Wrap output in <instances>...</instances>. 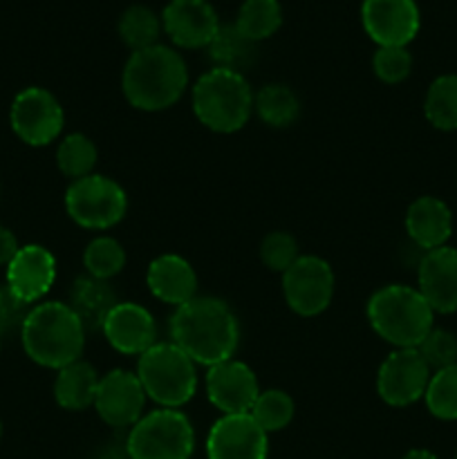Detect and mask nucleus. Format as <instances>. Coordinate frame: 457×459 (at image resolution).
I'll return each instance as SVG.
<instances>
[{"label": "nucleus", "mask_w": 457, "mask_h": 459, "mask_svg": "<svg viewBox=\"0 0 457 459\" xmlns=\"http://www.w3.org/2000/svg\"><path fill=\"white\" fill-rule=\"evenodd\" d=\"M170 339L193 361L211 368L233 359L240 343V325L224 300L195 296L175 307L170 316Z\"/></svg>", "instance_id": "f257e3e1"}, {"label": "nucleus", "mask_w": 457, "mask_h": 459, "mask_svg": "<svg viewBox=\"0 0 457 459\" xmlns=\"http://www.w3.org/2000/svg\"><path fill=\"white\" fill-rule=\"evenodd\" d=\"M188 85V70L179 52L166 45L130 54L121 76L125 101L143 112H160L175 106Z\"/></svg>", "instance_id": "f03ea898"}, {"label": "nucleus", "mask_w": 457, "mask_h": 459, "mask_svg": "<svg viewBox=\"0 0 457 459\" xmlns=\"http://www.w3.org/2000/svg\"><path fill=\"white\" fill-rule=\"evenodd\" d=\"M22 350L39 366L61 370L79 361L85 348V327L72 307L47 300L30 309L21 330Z\"/></svg>", "instance_id": "7ed1b4c3"}, {"label": "nucleus", "mask_w": 457, "mask_h": 459, "mask_svg": "<svg viewBox=\"0 0 457 459\" xmlns=\"http://www.w3.org/2000/svg\"><path fill=\"white\" fill-rule=\"evenodd\" d=\"M367 323L394 348H419L435 327V312L417 287L385 285L367 300Z\"/></svg>", "instance_id": "20e7f679"}, {"label": "nucleus", "mask_w": 457, "mask_h": 459, "mask_svg": "<svg viewBox=\"0 0 457 459\" xmlns=\"http://www.w3.org/2000/svg\"><path fill=\"white\" fill-rule=\"evenodd\" d=\"M193 112L213 133L231 134L245 128L254 112V92L245 74L224 67L204 72L193 85Z\"/></svg>", "instance_id": "39448f33"}, {"label": "nucleus", "mask_w": 457, "mask_h": 459, "mask_svg": "<svg viewBox=\"0 0 457 459\" xmlns=\"http://www.w3.org/2000/svg\"><path fill=\"white\" fill-rule=\"evenodd\" d=\"M148 399L161 408L186 406L197 390L195 361L184 350L170 343H155L139 357L137 372Z\"/></svg>", "instance_id": "423d86ee"}, {"label": "nucleus", "mask_w": 457, "mask_h": 459, "mask_svg": "<svg viewBox=\"0 0 457 459\" xmlns=\"http://www.w3.org/2000/svg\"><path fill=\"white\" fill-rule=\"evenodd\" d=\"M125 448L130 459H191L195 430L182 411L160 408L128 430Z\"/></svg>", "instance_id": "0eeeda50"}, {"label": "nucleus", "mask_w": 457, "mask_h": 459, "mask_svg": "<svg viewBox=\"0 0 457 459\" xmlns=\"http://www.w3.org/2000/svg\"><path fill=\"white\" fill-rule=\"evenodd\" d=\"M65 211L72 222L92 231H106L119 224L128 211V197L121 184L106 175L74 179L65 191Z\"/></svg>", "instance_id": "6e6552de"}, {"label": "nucleus", "mask_w": 457, "mask_h": 459, "mask_svg": "<svg viewBox=\"0 0 457 459\" xmlns=\"http://www.w3.org/2000/svg\"><path fill=\"white\" fill-rule=\"evenodd\" d=\"M9 121L22 143L40 148L56 142L58 134L63 133L65 115L58 99L49 90L34 85V88L21 90L13 97Z\"/></svg>", "instance_id": "1a4fd4ad"}, {"label": "nucleus", "mask_w": 457, "mask_h": 459, "mask_svg": "<svg viewBox=\"0 0 457 459\" xmlns=\"http://www.w3.org/2000/svg\"><path fill=\"white\" fill-rule=\"evenodd\" d=\"M282 294L291 312L298 316H318L334 296V272L318 255H300L282 273Z\"/></svg>", "instance_id": "9d476101"}, {"label": "nucleus", "mask_w": 457, "mask_h": 459, "mask_svg": "<svg viewBox=\"0 0 457 459\" xmlns=\"http://www.w3.org/2000/svg\"><path fill=\"white\" fill-rule=\"evenodd\" d=\"M430 381V368L417 348H399L385 357L376 375V393L388 406L406 408L419 402Z\"/></svg>", "instance_id": "9b49d317"}, {"label": "nucleus", "mask_w": 457, "mask_h": 459, "mask_svg": "<svg viewBox=\"0 0 457 459\" xmlns=\"http://www.w3.org/2000/svg\"><path fill=\"white\" fill-rule=\"evenodd\" d=\"M146 399L137 375L128 370H110L99 379L94 411L110 429H133L143 417Z\"/></svg>", "instance_id": "f8f14e48"}, {"label": "nucleus", "mask_w": 457, "mask_h": 459, "mask_svg": "<svg viewBox=\"0 0 457 459\" xmlns=\"http://www.w3.org/2000/svg\"><path fill=\"white\" fill-rule=\"evenodd\" d=\"M361 22L379 48H406L419 31L415 0H363Z\"/></svg>", "instance_id": "ddd939ff"}, {"label": "nucleus", "mask_w": 457, "mask_h": 459, "mask_svg": "<svg viewBox=\"0 0 457 459\" xmlns=\"http://www.w3.org/2000/svg\"><path fill=\"white\" fill-rule=\"evenodd\" d=\"M269 437L249 412L222 415L206 437L209 459H267Z\"/></svg>", "instance_id": "4468645a"}, {"label": "nucleus", "mask_w": 457, "mask_h": 459, "mask_svg": "<svg viewBox=\"0 0 457 459\" xmlns=\"http://www.w3.org/2000/svg\"><path fill=\"white\" fill-rule=\"evenodd\" d=\"M258 394V377L246 363L228 359L206 372V397L222 415L251 412Z\"/></svg>", "instance_id": "2eb2a0df"}, {"label": "nucleus", "mask_w": 457, "mask_h": 459, "mask_svg": "<svg viewBox=\"0 0 457 459\" xmlns=\"http://www.w3.org/2000/svg\"><path fill=\"white\" fill-rule=\"evenodd\" d=\"M161 27L177 48H209L220 30V18L209 0H170L161 12Z\"/></svg>", "instance_id": "dca6fc26"}, {"label": "nucleus", "mask_w": 457, "mask_h": 459, "mask_svg": "<svg viewBox=\"0 0 457 459\" xmlns=\"http://www.w3.org/2000/svg\"><path fill=\"white\" fill-rule=\"evenodd\" d=\"M417 290L435 314L457 312V249L444 245L424 251L417 264Z\"/></svg>", "instance_id": "f3484780"}, {"label": "nucleus", "mask_w": 457, "mask_h": 459, "mask_svg": "<svg viewBox=\"0 0 457 459\" xmlns=\"http://www.w3.org/2000/svg\"><path fill=\"white\" fill-rule=\"evenodd\" d=\"M108 343L119 354L142 357L157 343V325L152 314L137 303H116L101 327Z\"/></svg>", "instance_id": "a211bd4d"}, {"label": "nucleus", "mask_w": 457, "mask_h": 459, "mask_svg": "<svg viewBox=\"0 0 457 459\" xmlns=\"http://www.w3.org/2000/svg\"><path fill=\"white\" fill-rule=\"evenodd\" d=\"M56 281V258L40 245H25L7 264L4 285L25 303H36L52 290Z\"/></svg>", "instance_id": "6ab92c4d"}, {"label": "nucleus", "mask_w": 457, "mask_h": 459, "mask_svg": "<svg viewBox=\"0 0 457 459\" xmlns=\"http://www.w3.org/2000/svg\"><path fill=\"white\" fill-rule=\"evenodd\" d=\"M146 282L151 294L166 305L188 303L195 299L197 273L186 258L175 254H164L148 264Z\"/></svg>", "instance_id": "aec40b11"}, {"label": "nucleus", "mask_w": 457, "mask_h": 459, "mask_svg": "<svg viewBox=\"0 0 457 459\" xmlns=\"http://www.w3.org/2000/svg\"><path fill=\"white\" fill-rule=\"evenodd\" d=\"M406 231L412 245L430 251L448 242L453 233V213L444 200L435 195H421L408 206Z\"/></svg>", "instance_id": "412c9836"}, {"label": "nucleus", "mask_w": 457, "mask_h": 459, "mask_svg": "<svg viewBox=\"0 0 457 459\" xmlns=\"http://www.w3.org/2000/svg\"><path fill=\"white\" fill-rule=\"evenodd\" d=\"M119 303L115 290L108 285V281H99L92 276L76 278L70 291V307L83 323L85 332H97L103 327V321L112 307Z\"/></svg>", "instance_id": "4be33fe9"}, {"label": "nucleus", "mask_w": 457, "mask_h": 459, "mask_svg": "<svg viewBox=\"0 0 457 459\" xmlns=\"http://www.w3.org/2000/svg\"><path fill=\"white\" fill-rule=\"evenodd\" d=\"M99 379L101 377L97 375V370L88 361L79 359L58 370L56 381H54V399L63 411H85V408L94 406Z\"/></svg>", "instance_id": "5701e85b"}, {"label": "nucleus", "mask_w": 457, "mask_h": 459, "mask_svg": "<svg viewBox=\"0 0 457 459\" xmlns=\"http://www.w3.org/2000/svg\"><path fill=\"white\" fill-rule=\"evenodd\" d=\"M209 56L215 61V67H224V70L240 72L254 65L258 49H255L254 40L246 39L236 22L231 25H220L218 34L209 45Z\"/></svg>", "instance_id": "b1692460"}, {"label": "nucleus", "mask_w": 457, "mask_h": 459, "mask_svg": "<svg viewBox=\"0 0 457 459\" xmlns=\"http://www.w3.org/2000/svg\"><path fill=\"white\" fill-rule=\"evenodd\" d=\"M254 110L272 128H289L300 115V101L289 85L269 83L254 94Z\"/></svg>", "instance_id": "393cba45"}, {"label": "nucleus", "mask_w": 457, "mask_h": 459, "mask_svg": "<svg viewBox=\"0 0 457 459\" xmlns=\"http://www.w3.org/2000/svg\"><path fill=\"white\" fill-rule=\"evenodd\" d=\"M424 115L433 128L457 130V74H442L430 83L424 99Z\"/></svg>", "instance_id": "a878e982"}, {"label": "nucleus", "mask_w": 457, "mask_h": 459, "mask_svg": "<svg viewBox=\"0 0 457 459\" xmlns=\"http://www.w3.org/2000/svg\"><path fill=\"white\" fill-rule=\"evenodd\" d=\"M282 25V7L278 0H245L237 12L236 27L249 40L269 39Z\"/></svg>", "instance_id": "bb28decb"}, {"label": "nucleus", "mask_w": 457, "mask_h": 459, "mask_svg": "<svg viewBox=\"0 0 457 459\" xmlns=\"http://www.w3.org/2000/svg\"><path fill=\"white\" fill-rule=\"evenodd\" d=\"M161 30V16L146 4H133L119 18V36L133 52L157 45Z\"/></svg>", "instance_id": "cd10ccee"}, {"label": "nucleus", "mask_w": 457, "mask_h": 459, "mask_svg": "<svg viewBox=\"0 0 457 459\" xmlns=\"http://www.w3.org/2000/svg\"><path fill=\"white\" fill-rule=\"evenodd\" d=\"M56 164L65 178L72 182L81 178L92 175V169L97 166V146L90 137L81 133H72L61 139L56 148Z\"/></svg>", "instance_id": "c85d7f7f"}, {"label": "nucleus", "mask_w": 457, "mask_h": 459, "mask_svg": "<svg viewBox=\"0 0 457 459\" xmlns=\"http://www.w3.org/2000/svg\"><path fill=\"white\" fill-rule=\"evenodd\" d=\"M424 399L433 417L442 421L457 420V363L430 375Z\"/></svg>", "instance_id": "c756f323"}, {"label": "nucleus", "mask_w": 457, "mask_h": 459, "mask_svg": "<svg viewBox=\"0 0 457 459\" xmlns=\"http://www.w3.org/2000/svg\"><path fill=\"white\" fill-rule=\"evenodd\" d=\"M83 264L88 276L110 281L125 267V249L110 236H99L85 247Z\"/></svg>", "instance_id": "7c9ffc66"}, {"label": "nucleus", "mask_w": 457, "mask_h": 459, "mask_svg": "<svg viewBox=\"0 0 457 459\" xmlns=\"http://www.w3.org/2000/svg\"><path fill=\"white\" fill-rule=\"evenodd\" d=\"M249 415L267 435L278 433V430L287 429L294 420V399L285 390H264L258 394Z\"/></svg>", "instance_id": "2f4dec72"}, {"label": "nucleus", "mask_w": 457, "mask_h": 459, "mask_svg": "<svg viewBox=\"0 0 457 459\" xmlns=\"http://www.w3.org/2000/svg\"><path fill=\"white\" fill-rule=\"evenodd\" d=\"M300 258L298 242L287 231H272L260 242V260L272 272L285 273Z\"/></svg>", "instance_id": "473e14b6"}, {"label": "nucleus", "mask_w": 457, "mask_h": 459, "mask_svg": "<svg viewBox=\"0 0 457 459\" xmlns=\"http://www.w3.org/2000/svg\"><path fill=\"white\" fill-rule=\"evenodd\" d=\"M417 352L426 361L430 370H442V368L455 366L457 363V336L453 332L433 327L424 341L419 343Z\"/></svg>", "instance_id": "72a5a7b5"}, {"label": "nucleus", "mask_w": 457, "mask_h": 459, "mask_svg": "<svg viewBox=\"0 0 457 459\" xmlns=\"http://www.w3.org/2000/svg\"><path fill=\"white\" fill-rule=\"evenodd\" d=\"M372 70L379 81L397 85L410 76L412 56L406 48H379L372 56Z\"/></svg>", "instance_id": "f704fd0d"}, {"label": "nucleus", "mask_w": 457, "mask_h": 459, "mask_svg": "<svg viewBox=\"0 0 457 459\" xmlns=\"http://www.w3.org/2000/svg\"><path fill=\"white\" fill-rule=\"evenodd\" d=\"M34 305L18 299L7 285H0V336H7L18 332L21 334L22 323Z\"/></svg>", "instance_id": "c9c22d12"}, {"label": "nucleus", "mask_w": 457, "mask_h": 459, "mask_svg": "<svg viewBox=\"0 0 457 459\" xmlns=\"http://www.w3.org/2000/svg\"><path fill=\"white\" fill-rule=\"evenodd\" d=\"M18 249H21V247H18L16 236H13L7 227L0 224V267H3V264L7 267V264L12 263L13 255H16Z\"/></svg>", "instance_id": "e433bc0d"}, {"label": "nucleus", "mask_w": 457, "mask_h": 459, "mask_svg": "<svg viewBox=\"0 0 457 459\" xmlns=\"http://www.w3.org/2000/svg\"><path fill=\"white\" fill-rule=\"evenodd\" d=\"M99 459H130L128 448H125V442L124 444H110L108 448H103L101 457Z\"/></svg>", "instance_id": "4c0bfd02"}, {"label": "nucleus", "mask_w": 457, "mask_h": 459, "mask_svg": "<svg viewBox=\"0 0 457 459\" xmlns=\"http://www.w3.org/2000/svg\"><path fill=\"white\" fill-rule=\"evenodd\" d=\"M401 459H439V457L435 455V453L426 451V448H412V451H408Z\"/></svg>", "instance_id": "58836bf2"}, {"label": "nucleus", "mask_w": 457, "mask_h": 459, "mask_svg": "<svg viewBox=\"0 0 457 459\" xmlns=\"http://www.w3.org/2000/svg\"><path fill=\"white\" fill-rule=\"evenodd\" d=\"M0 350H3V336H0Z\"/></svg>", "instance_id": "ea45409f"}, {"label": "nucleus", "mask_w": 457, "mask_h": 459, "mask_svg": "<svg viewBox=\"0 0 457 459\" xmlns=\"http://www.w3.org/2000/svg\"><path fill=\"white\" fill-rule=\"evenodd\" d=\"M0 435H3V424H0Z\"/></svg>", "instance_id": "a19ab883"}, {"label": "nucleus", "mask_w": 457, "mask_h": 459, "mask_svg": "<svg viewBox=\"0 0 457 459\" xmlns=\"http://www.w3.org/2000/svg\"><path fill=\"white\" fill-rule=\"evenodd\" d=\"M455 459H457V457H455Z\"/></svg>", "instance_id": "79ce46f5"}]
</instances>
